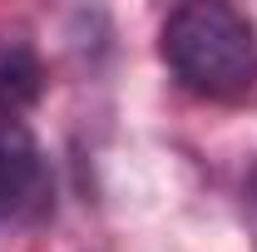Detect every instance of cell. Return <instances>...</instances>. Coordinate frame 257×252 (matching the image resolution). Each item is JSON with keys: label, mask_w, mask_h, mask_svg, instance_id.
Returning a JSON list of instances; mask_svg holds the SVG:
<instances>
[{"label": "cell", "mask_w": 257, "mask_h": 252, "mask_svg": "<svg viewBox=\"0 0 257 252\" xmlns=\"http://www.w3.org/2000/svg\"><path fill=\"white\" fill-rule=\"evenodd\" d=\"M159 50L178 84L203 99H237L257 79V30L242 10L223 0H198L168 10Z\"/></svg>", "instance_id": "obj_1"}, {"label": "cell", "mask_w": 257, "mask_h": 252, "mask_svg": "<svg viewBox=\"0 0 257 252\" xmlns=\"http://www.w3.org/2000/svg\"><path fill=\"white\" fill-rule=\"evenodd\" d=\"M50 208V168L25 124H0V213L40 218Z\"/></svg>", "instance_id": "obj_2"}, {"label": "cell", "mask_w": 257, "mask_h": 252, "mask_svg": "<svg viewBox=\"0 0 257 252\" xmlns=\"http://www.w3.org/2000/svg\"><path fill=\"white\" fill-rule=\"evenodd\" d=\"M40 99V60L30 45L0 40V124H20V114Z\"/></svg>", "instance_id": "obj_3"}]
</instances>
